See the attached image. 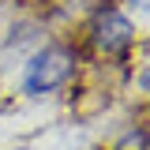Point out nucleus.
<instances>
[{
	"instance_id": "f257e3e1",
	"label": "nucleus",
	"mask_w": 150,
	"mask_h": 150,
	"mask_svg": "<svg viewBox=\"0 0 150 150\" xmlns=\"http://www.w3.org/2000/svg\"><path fill=\"white\" fill-rule=\"evenodd\" d=\"M75 68H79V53H75L71 45L49 41V45L34 49V56L26 60V68H23V94L45 98V94L60 90V86L71 83Z\"/></svg>"
},
{
	"instance_id": "f03ea898",
	"label": "nucleus",
	"mask_w": 150,
	"mask_h": 150,
	"mask_svg": "<svg viewBox=\"0 0 150 150\" xmlns=\"http://www.w3.org/2000/svg\"><path fill=\"white\" fill-rule=\"evenodd\" d=\"M86 41L98 56H128L135 45V23L120 8H98L86 26Z\"/></svg>"
},
{
	"instance_id": "7ed1b4c3",
	"label": "nucleus",
	"mask_w": 150,
	"mask_h": 150,
	"mask_svg": "<svg viewBox=\"0 0 150 150\" xmlns=\"http://www.w3.org/2000/svg\"><path fill=\"white\" fill-rule=\"evenodd\" d=\"M135 83H139V90L146 94L150 98V68H143V71H139V79H135Z\"/></svg>"
},
{
	"instance_id": "20e7f679",
	"label": "nucleus",
	"mask_w": 150,
	"mask_h": 150,
	"mask_svg": "<svg viewBox=\"0 0 150 150\" xmlns=\"http://www.w3.org/2000/svg\"><path fill=\"white\" fill-rule=\"evenodd\" d=\"M146 4H150V0H146Z\"/></svg>"
}]
</instances>
